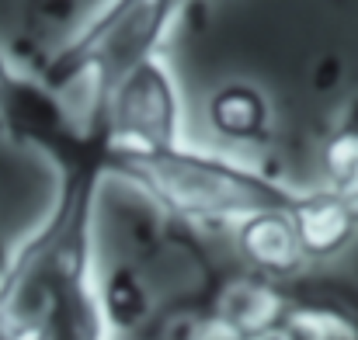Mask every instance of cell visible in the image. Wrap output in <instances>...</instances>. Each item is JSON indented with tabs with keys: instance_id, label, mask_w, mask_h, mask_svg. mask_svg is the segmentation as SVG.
<instances>
[{
	"instance_id": "6da1fadb",
	"label": "cell",
	"mask_w": 358,
	"mask_h": 340,
	"mask_svg": "<svg viewBox=\"0 0 358 340\" xmlns=\"http://www.w3.org/2000/svg\"><path fill=\"white\" fill-rule=\"evenodd\" d=\"M56 202L7 260H0V340H105L94 278V212L108 181V139L87 125L49 160Z\"/></svg>"
},
{
	"instance_id": "7a4b0ae2",
	"label": "cell",
	"mask_w": 358,
	"mask_h": 340,
	"mask_svg": "<svg viewBox=\"0 0 358 340\" xmlns=\"http://www.w3.org/2000/svg\"><path fill=\"white\" fill-rule=\"evenodd\" d=\"M108 177L129 181L171 216L234 226L261 212H292L303 195L243 160L199 149L188 139L157 149L108 146Z\"/></svg>"
},
{
	"instance_id": "3957f363",
	"label": "cell",
	"mask_w": 358,
	"mask_h": 340,
	"mask_svg": "<svg viewBox=\"0 0 358 340\" xmlns=\"http://www.w3.org/2000/svg\"><path fill=\"white\" fill-rule=\"evenodd\" d=\"M192 0H105L38 70V77L59 91L84 94L91 114L129 70L164 52L174 24Z\"/></svg>"
},
{
	"instance_id": "277c9868",
	"label": "cell",
	"mask_w": 358,
	"mask_h": 340,
	"mask_svg": "<svg viewBox=\"0 0 358 340\" xmlns=\"http://www.w3.org/2000/svg\"><path fill=\"white\" fill-rule=\"evenodd\" d=\"M84 118L98 121L108 146L119 149H157L188 139L185 98L164 52L129 70L105 94V101Z\"/></svg>"
},
{
	"instance_id": "5b68a950",
	"label": "cell",
	"mask_w": 358,
	"mask_h": 340,
	"mask_svg": "<svg viewBox=\"0 0 358 340\" xmlns=\"http://www.w3.org/2000/svg\"><path fill=\"white\" fill-rule=\"evenodd\" d=\"M292 226H296L303 253H310V257L338 253L358 232V202L331 191V188L303 191L292 209Z\"/></svg>"
},
{
	"instance_id": "8992f818",
	"label": "cell",
	"mask_w": 358,
	"mask_h": 340,
	"mask_svg": "<svg viewBox=\"0 0 358 340\" xmlns=\"http://www.w3.org/2000/svg\"><path fill=\"white\" fill-rule=\"evenodd\" d=\"M240 243L247 257L268 271H292L306 253L299 246V236L292 226V212H261L237 223Z\"/></svg>"
},
{
	"instance_id": "52a82bcc",
	"label": "cell",
	"mask_w": 358,
	"mask_h": 340,
	"mask_svg": "<svg viewBox=\"0 0 358 340\" xmlns=\"http://www.w3.org/2000/svg\"><path fill=\"white\" fill-rule=\"evenodd\" d=\"M327 188L358 202V98L348 101L327 139Z\"/></svg>"
},
{
	"instance_id": "ba28073f",
	"label": "cell",
	"mask_w": 358,
	"mask_h": 340,
	"mask_svg": "<svg viewBox=\"0 0 358 340\" xmlns=\"http://www.w3.org/2000/svg\"><path fill=\"white\" fill-rule=\"evenodd\" d=\"M21 77H24V70H17L10 59H3V56H0V112H3V108H7V101L14 98V91H17Z\"/></svg>"
}]
</instances>
